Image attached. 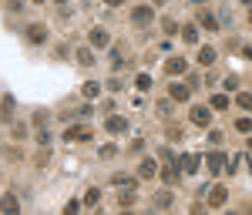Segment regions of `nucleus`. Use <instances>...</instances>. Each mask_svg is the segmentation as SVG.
I'll list each match as a JSON object with an SVG mask.
<instances>
[{"label": "nucleus", "instance_id": "nucleus-1", "mask_svg": "<svg viewBox=\"0 0 252 215\" xmlns=\"http://www.w3.org/2000/svg\"><path fill=\"white\" fill-rule=\"evenodd\" d=\"M152 20H155V10H152L148 3H138L135 10H131V24H135V27H148Z\"/></svg>", "mask_w": 252, "mask_h": 215}, {"label": "nucleus", "instance_id": "nucleus-2", "mask_svg": "<svg viewBox=\"0 0 252 215\" xmlns=\"http://www.w3.org/2000/svg\"><path fill=\"white\" fill-rule=\"evenodd\" d=\"M225 161H229V155H225L222 148H215V152H209V155H205V168H209L212 175H219V172L225 168Z\"/></svg>", "mask_w": 252, "mask_h": 215}, {"label": "nucleus", "instance_id": "nucleus-3", "mask_svg": "<svg viewBox=\"0 0 252 215\" xmlns=\"http://www.w3.org/2000/svg\"><path fill=\"white\" fill-rule=\"evenodd\" d=\"M225 198H229V188H225V185H212V188H209V198H205V205H209V209H222Z\"/></svg>", "mask_w": 252, "mask_h": 215}, {"label": "nucleus", "instance_id": "nucleus-4", "mask_svg": "<svg viewBox=\"0 0 252 215\" xmlns=\"http://www.w3.org/2000/svg\"><path fill=\"white\" fill-rule=\"evenodd\" d=\"M192 98V88H189V81L182 84V81H175L172 88H168V101H178V104H185V101Z\"/></svg>", "mask_w": 252, "mask_h": 215}, {"label": "nucleus", "instance_id": "nucleus-5", "mask_svg": "<svg viewBox=\"0 0 252 215\" xmlns=\"http://www.w3.org/2000/svg\"><path fill=\"white\" fill-rule=\"evenodd\" d=\"M111 185H115L118 192H135V188H138V175H125V172H118V175L111 178Z\"/></svg>", "mask_w": 252, "mask_h": 215}, {"label": "nucleus", "instance_id": "nucleus-6", "mask_svg": "<svg viewBox=\"0 0 252 215\" xmlns=\"http://www.w3.org/2000/svg\"><path fill=\"white\" fill-rule=\"evenodd\" d=\"M189 118H192V124H198V128H209V124H212V108H202V104H198V108L189 111Z\"/></svg>", "mask_w": 252, "mask_h": 215}, {"label": "nucleus", "instance_id": "nucleus-7", "mask_svg": "<svg viewBox=\"0 0 252 215\" xmlns=\"http://www.w3.org/2000/svg\"><path fill=\"white\" fill-rule=\"evenodd\" d=\"M182 175H185V172H182L178 161H168V165L161 168V182H165V185H178V178H182Z\"/></svg>", "mask_w": 252, "mask_h": 215}, {"label": "nucleus", "instance_id": "nucleus-8", "mask_svg": "<svg viewBox=\"0 0 252 215\" xmlns=\"http://www.w3.org/2000/svg\"><path fill=\"white\" fill-rule=\"evenodd\" d=\"M104 128H108V135H125V131H128V118H121V115H108Z\"/></svg>", "mask_w": 252, "mask_h": 215}, {"label": "nucleus", "instance_id": "nucleus-9", "mask_svg": "<svg viewBox=\"0 0 252 215\" xmlns=\"http://www.w3.org/2000/svg\"><path fill=\"white\" fill-rule=\"evenodd\" d=\"M24 34H27L31 44H47V27H44V24H27Z\"/></svg>", "mask_w": 252, "mask_h": 215}, {"label": "nucleus", "instance_id": "nucleus-10", "mask_svg": "<svg viewBox=\"0 0 252 215\" xmlns=\"http://www.w3.org/2000/svg\"><path fill=\"white\" fill-rule=\"evenodd\" d=\"M88 138H91V128L88 124H71L64 131V141H88Z\"/></svg>", "mask_w": 252, "mask_h": 215}, {"label": "nucleus", "instance_id": "nucleus-11", "mask_svg": "<svg viewBox=\"0 0 252 215\" xmlns=\"http://www.w3.org/2000/svg\"><path fill=\"white\" fill-rule=\"evenodd\" d=\"M185 71H189L185 58H168L165 61V74H168V78H178V74H185Z\"/></svg>", "mask_w": 252, "mask_h": 215}, {"label": "nucleus", "instance_id": "nucleus-12", "mask_svg": "<svg viewBox=\"0 0 252 215\" xmlns=\"http://www.w3.org/2000/svg\"><path fill=\"white\" fill-rule=\"evenodd\" d=\"M0 212H3V215H17L20 212V198L10 195V192H7V195H0Z\"/></svg>", "mask_w": 252, "mask_h": 215}, {"label": "nucleus", "instance_id": "nucleus-13", "mask_svg": "<svg viewBox=\"0 0 252 215\" xmlns=\"http://www.w3.org/2000/svg\"><path fill=\"white\" fill-rule=\"evenodd\" d=\"M152 205H155V209H172V205H175L172 185H168V188H161V192H155V198H152Z\"/></svg>", "mask_w": 252, "mask_h": 215}, {"label": "nucleus", "instance_id": "nucleus-14", "mask_svg": "<svg viewBox=\"0 0 252 215\" xmlns=\"http://www.w3.org/2000/svg\"><path fill=\"white\" fill-rule=\"evenodd\" d=\"M91 47H108V44H111V34H108V31H104V27H91Z\"/></svg>", "mask_w": 252, "mask_h": 215}, {"label": "nucleus", "instance_id": "nucleus-15", "mask_svg": "<svg viewBox=\"0 0 252 215\" xmlns=\"http://www.w3.org/2000/svg\"><path fill=\"white\" fill-rule=\"evenodd\" d=\"M155 175H158V165L152 161V158H141V161H138V178L148 182V178H155Z\"/></svg>", "mask_w": 252, "mask_h": 215}, {"label": "nucleus", "instance_id": "nucleus-16", "mask_svg": "<svg viewBox=\"0 0 252 215\" xmlns=\"http://www.w3.org/2000/svg\"><path fill=\"white\" fill-rule=\"evenodd\" d=\"M198 24H202V31H209V34L219 31V20H215L212 10H198Z\"/></svg>", "mask_w": 252, "mask_h": 215}, {"label": "nucleus", "instance_id": "nucleus-17", "mask_svg": "<svg viewBox=\"0 0 252 215\" xmlns=\"http://www.w3.org/2000/svg\"><path fill=\"white\" fill-rule=\"evenodd\" d=\"M198 161H202L198 155H182V158H178V165H182L185 175H195V172H198Z\"/></svg>", "mask_w": 252, "mask_h": 215}, {"label": "nucleus", "instance_id": "nucleus-18", "mask_svg": "<svg viewBox=\"0 0 252 215\" xmlns=\"http://www.w3.org/2000/svg\"><path fill=\"white\" fill-rule=\"evenodd\" d=\"M178 34H182L185 44H198V24H182V31H178Z\"/></svg>", "mask_w": 252, "mask_h": 215}, {"label": "nucleus", "instance_id": "nucleus-19", "mask_svg": "<svg viewBox=\"0 0 252 215\" xmlns=\"http://www.w3.org/2000/svg\"><path fill=\"white\" fill-rule=\"evenodd\" d=\"M198 64H202V67H212L215 64V47H209V44L198 47Z\"/></svg>", "mask_w": 252, "mask_h": 215}, {"label": "nucleus", "instance_id": "nucleus-20", "mask_svg": "<svg viewBox=\"0 0 252 215\" xmlns=\"http://www.w3.org/2000/svg\"><path fill=\"white\" fill-rule=\"evenodd\" d=\"M229 104H232V101H229V94H225V91L212 94V101H209V108H212V111H225Z\"/></svg>", "mask_w": 252, "mask_h": 215}, {"label": "nucleus", "instance_id": "nucleus-21", "mask_svg": "<svg viewBox=\"0 0 252 215\" xmlns=\"http://www.w3.org/2000/svg\"><path fill=\"white\" fill-rule=\"evenodd\" d=\"M81 94H84L88 101H94L97 94H101V84H97V81H88V84H81Z\"/></svg>", "mask_w": 252, "mask_h": 215}, {"label": "nucleus", "instance_id": "nucleus-22", "mask_svg": "<svg viewBox=\"0 0 252 215\" xmlns=\"http://www.w3.org/2000/svg\"><path fill=\"white\" fill-rule=\"evenodd\" d=\"M78 64L81 67H91L94 64V51L91 47H78Z\"/></svg>", "mask_w": 252, "mask_h": 215}, {"label": "nucleus", "instance_id": "nucleus-23", "mask_svg": "<svg viewBox=\"0 0 252 215\" xmlns=\"http://www.w3.org/2000/svg\"><path fill=\"white\" fill-rule=\"evenodd\" d=\"M84 205H88V209L101 205V192H97V188H88V192H84Z\"/></svg>", "mask_w": 252, "mask_h": 215}, {"label": "nucleus", "instance_id": "nucleus-24", "mask_svg": "<svg viewBox=\"0 0 252 215\" xmlns=\"http://www.w3.org/2000/svg\"><path fill=\"white\" fill-rule=\"evenodd\" d=\"M235 104H239L242 111H252V94L249 91H239V94H235Z\"/></svg>", "mask_w": 252, "mask_h": 215}, {"label": "nucleus", "instance_id": "nucleus-25", "mask_svg": "<svg viewBox=\"0 0 252 215\" xmlns=\"http://www.w3.org/2000/svg\"><path fill=\"white\" fill-rule=\"evenodd\" d=\"M235 131H242V135H249V131H252V118H249V115H242L239 121H235Z\"/></svg>", "mask_w": 252, "mask_h": 215}, {"label": "nucleus", "instance_id": "nucleus-26", "mask_svg": "<svg viewBox=\"0 0 252 215\" xmlns=\"http://www.w3.org/2000/svg\"><path fill=\"white\" fill-rule=\"evenodd\" d=\"M118 205H121V209H131V205H135V192H121V195H118Z\"/></svg>", "mask_w": 252, "mask_h": 215}, {"label": "nucleus", "instance_id": "nucleus-27", "mask_svg": "<svg viewBox=\"0 0 252 215\" xmlns=\"http://www.w3.org/2000/svg\"><path fill=\"white\" fill-rule=\"evenodd\" d=\"M161 31H165V34H178L182 27H178V24H175L172 17H165V20H161Z\"/></svg>", "mask_w": 252, "mask_h": 215}, {"label": "nucleus", "instance_id": "nucleus-28", "mask_svg": "<svg viewBox=\"0 0 252 215\" xmlns=\"http://www.w3.org/2000/svg\"><path fill=\"white\" fill-rule=\"evenodd\" d=\"M97 155H101V158H115L118 155V145H101V148H97Z\"/></svg>", "mask_w": 252, "mask_h": 215}, {"label": "nucleus", "instance_id": "nucleus-29", "mask_svg": "<svg viewBox=\"0 0 252 215\" xmlns=\"http://www.w3.org/2000/svg\"><path fill=\"white\" fill-rule=\"evenodd\" d=\"M135 88H138V91H148V88H152V78H148V74H138V78H135Z\"/></svg>", "mask_w": 252, "mask_h": 215}, {"label": "nucleus", "instance_id": "nucleus-30", "mask_svg": "<svg viewBox=\"0 0 252 215\" xmlns=\"http://www.w3.org/2000/svg\"><path fill=\"white\" fill-rule=\"evenodd\" d=\"M111 64H115V71H118V67H125V64H128V61H125V54H121L118 47L111 51Z\"/></svg>", "mask_w": 252, "mask_h": 215}, {"label": "nucleus", "instance_id": "nucleus-31", "mask_svg": "<svg viewBox=\"0 0 252 215\" xmlns=\"http://www.w3.org/2000/svg\"><path fill=\"white\" fill-rule=\"evenodd\" d=\"M47 158H51V152H47V145H40V155H37V165H40V168L47 165Z\"/></svg>", "mask_w": 252, "mask_h": 215}, {"label": "nucleus", "instance_id": "nucleus-32", "mask_svg": "<svg viewBox=\"0 0 252 215\" xmlns=\"http://www.w3.org/2000/svg\"><path fill=\"white\" fill-rule=\"evenodd\" d=\"M37 145H51V131L40 128V131H37Z\"/></svg>", "mask_w": 252, "mask_h": 215}, {"label": "nucleus", "instance_id": "nucleus-33", "mask_svg": "<svg viewBox=\"0 0 252 215\" xmlns=\"http://www.w3.org/2000/svg\"><path fill=\"white\" fill-rule=\"evenodd\" d=\"M14 138L24 141V138H27V128H24V124H14Z\"/></svg>", "mask_w": 252, "mask_h": 215}, {"label": "nucleus", "instance_id": "nucleus-34", "mask_svg": "<svg viewBox=\"0 0 252 215\" xmlns=\"http://www.w3.org/2000/svg\"><path fill=\"white\" fill-rule=\"evenodd\" d=\"M168 138L178 141V138H182V128H178V124H168Z\"/></svg>", "mask_w": 252, "mask_h": 215}, {"label": "nucleus", "instance_id": "nucleus-35", "mask_svg": "<svg viewBox=\"0 0 252 215\" xmlns=\"http://www.w3.org/2000/svg\"><path fill=\"white\" fill-rule=\"evenodd\" d=\"M209 141H212L215 148H219V145H222V131H209Z\"/></svg>", "mask_w": 252, "mask_h": 215}, {"label": "nucleus", "instance_id": "nucleus-36", "mask_svg": "<svg viewBox=\"0 0 252 215\" xmlns=\"http://www.w3.org/2000/svg\"><path fill=\"white\" fill-rule=\"evenodd\" d=\"M78 209H81V202H67V205H64V212H67V215H74Z\"/></svg>", "mask_w": 252, "mask_h": 215}, {"label": "nucleus", "instance_id": "nucleus-37", "mask_svg": "<svg viewBox=\"0 0 252 215\" xmlns=\"http://www.w3.org/2000/svg\"><path fill=\"white\" fill-rule=\"evenodd\" d=\"M108 91H115V94H118V91H121V81L111 78V81H108Z\"/></svg>", "mask_w": 252, "mask_h": 215}, {"label": "nucleus", "instance_id": "nucleus-38", "mask_svg": "<svg viewBox=\"0 0 252 215\" xmlns=\"http://www.w3.org/2000/svg\"><path fill=\"white\" fill-rule=\"evenodd\" d=\"M7 158L10 161H20V148H7Z\"/></svg>", "mask_w": 252, "mask_h": 215}, {"label": "nucleus", "instance_id": "nucleus-39", "mask_svg": "<svg viewBox=\"0 0 252 215\" xmlns=\"http://www.w3.org/2000/svg\"><path fill=\"white\" fill-rule=\"evenodd\" d=\"M7 7H10V10H14V14H17V10H24V0H10V3H7Z\"/></svg>", "mask_w": 252, "mask_h": 215}, {"label": "nucleus", "instance_id": "nucleus-40", "mask_svg": "<svg viewBox=\"0 0 252 215\" xmlns=\"http://www.w3.org/2000/svg\"><path fill=\"white\" fill-rule=\"evenodd\" d=\"M104 3H108V7H121L125 0H104Z\"/></svg>", "mask_w": 252, "mask_h": 215}, {"label": "nucleus", "instance_id": "nucleus-41", "mask_svg": "<svg viewBox=\"0 0 252 215\" xmlns=\"http://www.w3.org/2000/svg\"><path fill=\"white\" fill-rule=\"evenodd\" d=\"M152 3H155V7H161V3H168V0H152Z\"/></svg>", "mask_w": 252, "mask_h": 215}, {"label": "nucleus", "instance_id": "nucleus-42", "mask_svg": "<svg viewBox=\"0 0 252 215\" xmlns=\"http://www.w3.org/2000/svg\"><path fill=\"white\" fill-rule=\"evenodd\" d=\"M246 58H249V61H252V47H246Z\"/></svg>", "mask_w": 252, "mask_h": 215}, {"label": "nucleus", "instance_id": "nucleus-43", "mask_svg": "<svg viewBox=\"0 0 252 215\" xmlns=\"http://www.w3.org/2000/svg\"><path fill=\"white\" fill-rule=\"evenodd\" d=\"M239 3H246V7H252V0H239Z\"/></svg>", "mask_w": 252, "mask_h": 215}, {"label": "nucleus", "instance_id": "nucleus-44", "mask_svg": "<svg viewBox=\"0 0 252 215\" xmlns=\"http://www.w3.org/2000/svg\"><path fill=\"white\" fill-rule=\"evenodd\" d=\"M249 24H252V7H249Z\"/></svg>", "mask_w": 252, "mask_h": 215}, {"label": "nucleus", "instance_id": "nucleus-45", "mask_svg": "<svg viewBox=\"0 0 252 215\" xmlns=\"http://www.w3.org/2000/svg\"><path fill=\"white\" fill-rule=\"evenodd\" d=\"M58 3H67V0H58Z\"/></svg>", "mask_w": 252, "mask_h": 215}, {"label": "nucleus", "instance_id": "nucleus-46", "mask_svg": "<svg viewBox=\"0 0 252 215\" xmlns=\"http://www.w3.org/2000/svg\"><path fill=\"white\" fill-rule=\"evenodd\" d=\"M34 3H44V0H34Z\"/></svg>", "mask_w": 252, "mask_h": 215}, {"label": "nucleus", "instance_id": "nucleus-47", "mask_svg": "<svg viewBox=\"0 0 252 215\" xmlns=\"http://www.w3.org/2000/svg\"><path fill=\"white\" fill-rule=\"evenodd\" d=\"M249 168H252V161H249Z\"/></svg>", "mask_w": 252, "mask_h": 215}]
</instances>
